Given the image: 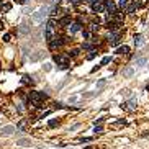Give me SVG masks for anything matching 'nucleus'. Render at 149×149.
<instances>
[{"instance_id":"nucleus-2","label":"nucleus","mask_w":149,"mask_h":149,"mask_svg":"<svg viewBox=\"0 0 149 149\" xmlns=\"http://www.w3.org/2000/svg\"><path fill=\"white\" fill-rule=\"evenodd\" d=\"M67 43V38H64V36H54L51 41H49V48L51 49H57V48L64 46Z\"/></svg>"},{"instance_id":"nucleus-16","label":"nucleus","mask_w":149,"mask_h":149,"mask_svg":"<svg viewBox=\"0 0 149 149\" xmlns=\"http://www.w3.org/2000/svg\"><path fill=\"white\" fill-rule=\"evenodd\" d=\"M98 28H100V23H95V21H92V23H90V31H98Z\"/></svg>"},{"instance_id":"nucleus-8","label":"nucleus","mask_w":149,"mask_h":149,"mask_svg":"<svg viewBox=\"0 0 149 149\" xmlns=\"http://www.w3.org/2000/svg\"><path fill=\"white\" fill-rule=\"evenodd\" d=\"M116 2V7H118V10H126V7H128L129 0H115Z\"/></svg>"},{"instance_id":"nucleus-32","label":"nucleus","mask_w":149,"mask_h":149,"mask_svg":"<svg viewBox=\"0 0 149 149\" xmlns=\"http://www.w3.org/2000/svg\"><path fill=\"white\" fill-rule=\"evenodd\" d=\"M82 2H84V3H88V5H92L95 0H82Z\"/></svg>"},{"instance_id":"nucleus-14","label":"nucleus","mask_w":149,"mask_h":149,"mask_svg":"<svg viewBox=\"0 0 149 149\" xmlns=\"http://www.w3.org/2000/svg\"><path fill=\"white\" fill-rule=\"evenodd\" d=\"M80 54V49H71V51L67 52V56L69 57H77Z\"/></svg>"},{"instance_id":"nucleus-22","label":"nucleus","mask_w":149,"mask_h":149,"mask_svg":"<svg viewBox=\"0 0 149 149\" xmlns=\"http://www.w3.org/2000/svg\"><path fill=\"white\" fill-rule=\"evenodd\" d=\"M48 126H49V128H56V126H57V120H49Z\"/></svg>"},{"instance_id":"nucleus-17","label":"nucleus","mask_w":149,"mask_h":149,"mask_svg":"<svg viewBox=\"0 0 149 149\" xmlns=\"http://www.w3.org/2000/svg\"><path fill=\"white\" fill-rule=\"evenodd\" d=\"M97 54H98L97 49H93V51H90V54L87 56V59H88V61H92V59H95V57H97Z\"/></svg>"},{"instance_id":"nucleus-18","label":"nucleus","mask_w":149,"mask_h":149,"mask_svg":"<svg viewBox=\"0 0 149 149\" xmlns=\"http://www.w3.org/2000/svg\"><path fill=\"white\" fill-rule=\"evenodd\" d=\"M123 76H125V77H129V76H133V67H128L126 71H123Z\"/></svg>"},{"instance_id":"nucleus-21","label":"nucleus","mask_w":149,"mask_h":149,"mask_svg":"<svg viewBox=\"0 0 149 149\" xmlns=\"http://www.w3.org/2000/svg\"><path fill=\"white\" fill-rule=\"evenodd\" d=\"M67 2H69L71 5H74V7H77V5H80V3H82V0H67Z\"/></svg>"},{"instance_id":"nucleus-24","label":"nucleus","mask_w":149,"mask_h":149,"mask_svg":"<svg viewBox=\"0 0 149 149\" xmlns=\"http://www.w3.org/2000/svg\"><path fill=\"white\" fill-rule=\"evenodd\" d=\"M23 84H33V80H31L28 76H23Z\"/></svg>"},{"instance_id":"nucleus-20","label":"nucleus","mask_w":149,"mask_h":149,"mask_svg":"<svg viewBox=\"0 0 149 149\" xmlns=\"http://www.w3.org/2000/svg\"><path fill=\"white\" fill-rule=\"evenodd\" d=\"M144 64H146V57H139L138 61H136V66H138V67L144 66Z\"/></svg>"},{"instance_id":"nucleus-31","label":"nucleus","mask_w":149,"mask_h":149,"mask_svg":"<svg viewBox=\"0 0 149 149\" xmlns=\"http://www.w3.org/2000/svg\"><path fill=\"white\" fill-rule=\"evenodd\" d=\"M18 144H21V146H26V144H28V141H26V139H21V141H18Z\"/></svg>"},{"instance_id":"nucleus-38","label":"nucleus","mask_w":149,"mask_h":149,"mask_svg":"<svg viewBox=\"0 0 149 149\" xmlns=\"http://www.w3.org/2000/svg\"><path fill=\"white\" fill-rule=\"evenodd\" d=\"M146 90H148V92H149V84H148V87H146Z\"/></svg>"},{"instance_id":"nucleus-23","label":"nucleus","mask_w":149,"mask_h":149,"mask_svg":"<svg viewBox=\"0 0 149 149\" xmlns=\"http://www.w3.org/2000/svg\"><path fill=\"white\" fill-rule=\"evenodd\" d=\"M102 131H103L102 125H98V126H97V125H95V128H93V133L97 134V133H102Z\"/></svg>"},{"instance_id":"nucleus-30","label":"nucleus","mask_w":149,"mask_h":149,"mask_svg":"<svg viewBox=\"0 0 149 149\" xmlns=\"http://www.w3.org/2000/svg\"><path fill=\"white\" fill-rule=\"evenodd\" d=\"M10 8H12V5H10V3H7V5L3 7V8H2V12H8Z\"/></svg>"},{"instance_id":"nucleus-19","label":"nucleus","mask_w":149,"mask_h":149,"mask_svg":"<svg viewBox=\"0 0 149 149\" xmlns=\"http://www.w3.org/2000/svg\"><path fill=\"white\" fill-rule=\"evenodd\" d=\"M110 61H112V57H110V56H105V57L102 59V62H100V66H107Z\"/></svg>"},{"instance_id":"nucleus-15","label":"nucleus","mask_w":149,"mask_h":149,"mask_svg":"<svg viewBox=\"0 0 149 149\" xmlns=\"http://www.w3.org/2000/svg\"><path fill=\"white\" fill-rule=\"evenodd\" d=\"M69 67H71L69 62H66V64H57V71H67Z\"/></svg>"},{"instance_id":"nucleus-34","label":"nucleus","mask_w":149,"mask_h":149,"mask_svg":"<svg viewBox=\"0 0 149 149\" xmlns=\"http://www.w3.org/2000/svg\"><path fill=\"white\" fill-rule=\"evenodd\" d=\"M103 123V118H98L97 121H95V125H102Z\"/></svg>"},{"instance_id":"nucleus-6","label":"nucleus","mask_w":149,"mask_h":149,"mask_svg":"<svg viewBox=\"0 0 149 149\" xmlns=\"http://www.w3.org/2000/svg\"><path fill=\"white\" fill-rule=\"evenodd\" d=\"M71 23H72V18H71V15H67V13L57 20V25H61L62 28H67V26L71 25Z\"/></svg>"},{"instance_id":"nucleus-11","label":"nucleus","mask_w":149,"mask_h":149,"mask_svg":"<svg viewBox=\"0 0 149 149\" xmlns=\"http://www.w3.org/2000/svg\"><path fill=\"white\" fill-rule=\"evenodd\" d=\"M136 8H138V7L134 5L133 2H129V3H128V7H126V13H128V15H133L134 12H136Z\"/></svg>"},{"instance_id":"nucleus-4","label":"nucleus","mask_w":149,"mask_h":149,"mask_svg":"<svg viewBox=\"0 0 149 149\" xmlns=\"http://www.w3.org/2000/svg\"><path fill=\"white\" fill-rule=\"evenodd\" d=\"M105 8H107V13H113V15L118 12V7H116L115 0H105Z\"/></svg>"},{"instance_id":"nucleus-25","label":"nucleus","mask_w":149,"mask_h":149,"mask_svg":"<svg viewBox=\"0 0 149 149\" xmlns=\"http://www.w3.org/2000/svg\"><path fill=\"white\" fill-rule=\"evenodd\" d=\"M25 125H26L25 120H23V121H20V125H18V129H20V131H23V129H25Z\"/></svg>"},{"instance_id":"nucleus-35","label":"nucleus","mask_w":149,"mask_h":149,"mask_svg":"<svg viewBox=\"0 0 149 149\" xmlns=\"http://www.w3.org/2000/svg\"><path fill=\"white\" fill-rule=\"evenodd\" d=\"M97 85H98V87H103V85H105V80H100V82H98Z\"/></svg>"},{"instance_id":"nucleus-10","label":"nucleus","mask_w":149,"mask_h":149,"mask_svg":"<svg viewBox=\"0 0 149 149\" xmlns=\"http://www.w3.org/2000/svg\"><path fill=\"white\" fill-rule=\"evenodd\" d=\"M143 43H144V39H143V35H136V36H134V46H136V48L143 46Z\"/></svg>"},{"instance_id":"nucleus-28","label":"nucleus","mask_w":149,"mask_h":149,"mask_svg":"<svg viewBox=\"0 0 149 149\" xmlns=\"http://www.w3.org/2000/svg\"><path fill=\"white\" fill-rule=\"evenodd\" d=\"M131 2H133L134 5L138 7V8H139V7H141V5H143V2H141V0H131Z\"/></svg>"},{"instance_id":"nucleus-26","label":"nucleus","mask_w":149,"mask_h":149,"mask_svg":"<svg viewBox=\"0 0 149 149\" xmlns=\"http://www.w3.org/2000/svg\"><path fill=\"white\" fill-rule=\"evenodd\" d=\"M79 141L80 143H90V141H93V138H80Z\"/></svg>"},{"instance_id":"nucleus-13","label":"nucleus","mask_w":149,"mask_h":149,"mask_svg":"<svg viewBox=\"0 0 149 149\" xmlns=\"http://www.w3.org/2000/svg\"><path fill=\"white\" fill-rule=\"evenodd\" d=\"M82 36L85 41H92V31H87V30H82Z\"/></svg>"},{"instance_id":"nucleus-37","label":"nucleus","mask_w":149,"mask_h":149,"mask_svg":"<svg viewBox=\"0 0 149 149\" xmlns=\"http://www.w3.org/2000/svg\"><path fill=\"white\" fill-rule=\"evenodd\" d=\"M100 67H102V66H95V67H93V69H92V71H90V72H95V71H98Z\"/></svg>"},{"instance_id":"nucleus-7","label":"nucleus","mask_w":149,"mask_h":149,"mask_svg":"<svg viewBox=\"0 0 149 149\" xmlns=\"http://www.w3.org/2000/svg\"><path fill=\"white\" fill-rule=\"evenodd\" d=\"M52 61L56 62V64H66V62H69V56L67 54H54L52 56Z\"/></svg>"},{"instance_id":"nucleus-36","label":"nucleus","mask_w":149,"mask_h":149,"mask_svg":"<svg viewBox=\"0 0 149 149\" xmlns=\"http://www.w3.org/2000/svg\"><path fill=\"white\" fill-rule=\"evenodd\" d=\"M3 7H5V2H3V0H0V10H2Z\"/></svg>"},{"instance_id":"nucleus-1","label":"nucleus","mask_w":149,"mask_h":149,"mask_svg":"<svg viewBox=\"0 0 149 149\" xmlns=\"http://www.w3.org/2000/svg\"><path fill=\"white\" fill-rule=\"evenodd\" d=\"M56 18H49V21H48L46 28H44V39H46L48 43L51 41L52 38H54V35H56Z\"/></svg>"},{"instance_id":"nucleus-9","label":"nucleus","mask_w":149,"mask_h":149,"mask_svg":"<svg viewBox=\"0 0 149 149\" xmlns=\"http://www.w3.org/2000/svg\"><path fill=\"white\" fill-rule=\"evenodd\" d=\"M82 49L84 51H93V49H95V44H93L92 41H85V43H82Z\"/></svg>"},{"instance_id":"nucleus-27","label":"nucleus","mask_w":149,"mask_h":149,"mask_svg":"<svg viewBox=\"0 0 149 149\" xmlns=\"http://www.w3.org/2000/svg\"><path fill=\"white\" fill-rule=\"evenodd\" d=\"M39 98H41V100H48V93H44V92H39Z\"/></svg>"},{"instance_id":"nucleus-29","label":"nucleus","mask_w":149,"mask_h":149,"mask_svg":"<svg viewBox=\"0 0 149 149\" xmlns=\"http://www.w3.org/2000/svg\"><path fill=\"white\" fill-rule=\"evenodd\" d=\"M2 39H3L5 43H8V41H10V35H8V33H7V35H3V38H2Z\"/></svg>"},{"instance_id":"nucleus-5","label":"nucleus","mask_w":149,"mask_h":149,"mask_svg":"<svg viewBox=\"0 0 149 149\" xmlns=\"http://www.w3.org/2000/svg\"><path fill=\"white\" fill-rule=\"evenodd\" d=\"M67 28H69V33H71V35H76V33H79V31L84 30V28H82V23H80V21H72V23L67 26Z\"/></svg>"},{"instance_id":"nucleus-12","label":"nucleus","mask_w":149,"mask_h":149,"mask_svg":"<svg viewBox=\"0 0 149 149\" xmlns=\"http://www.w3.org/2000/svg\"><path fill=\"white\" fill-rule=\"evenodd\" d=\"M128 52H129V48L126 44H123V46H120L116 49V54H128Z\"/></svg>"},{"instance_id":"nucleus-3","label":"nucleus","mask_w":149,"mask_h":149,"mask_svg":"<svg viewBox=\"0 0 149 149\" xmlns=\"http://www.w3.org/2000/svg\"><path fill=\"white\" fill-rule=\"evenodd\" d=\"M93 13H105L107 8H105V0H95L92 5H90Z\"/></svg>"},{"instance_id":"nucleus-33","label":"nucleus","mask_w":149,"mask_h":149,"mask_svg":"<svg viewBox=\"0 0 149 149\" xmlns=\"http://www.w3.org/2000/svg\"><path fill=\"white\" fill-rule=\"evenodd\" d=\"M15 2H16V3H20V5H25V3H26V0H15Z\"/></svg>"}]
</instances>
